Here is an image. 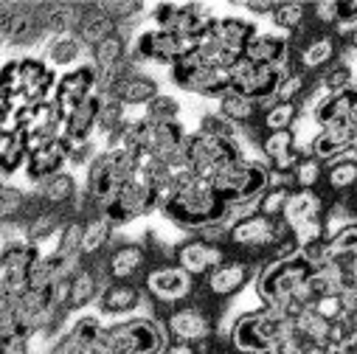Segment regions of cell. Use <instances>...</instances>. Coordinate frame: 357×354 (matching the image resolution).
Instances as JSON below:
<instances>
[{"label":"cell","instance_id":"6da1fadb","mask_svg":"<svg viewBox=\"0 0 357 354\" xmlns=\"http://www.w3.org/2000/svg\"><path fill=\"white\" fill-rule=\"evenodd\" d=\"M163 217L174 225H181L186 231H206L211 225L220 222H234V208L217 194L211 180H203V177L192 174V169L186 163L177 166L174 180L169 194L163 197L160 206Z\"/></svg>","mask_w":357,"mask_h":354},{"label":"cell","instance_id":"7a4b0ae2","mask_svg":"<svg viewBox=\"0 0 357 354\" xmlns=\"http://www.w3.org/2000/svg\"><path fill=\"white\" fill-rule=\"evenodd\" d=\"M315 264L304 250L273 259L256 273V293L264 307L279 309L290 318L307 312L310 307V279L318 273Z\"/></svg>","mask_w":357,"mask_h":354},{"label":"cell","instance_id":"3957f363","mask_svg":"<svg viewBox=\"0 0 357 354\" xmlns=\"http://www.w3.org/2000/svg\"><path fill=\"white\" fill-rule=\"evenodd\" d=\"M293 337V318L279 309L245 312L231 326V343L239 354H282Z\"/></svg>","mask_w":357,"mask_h":354},{"label":"cell","instance_id":"277c9868","mask_svg":"<svg viewBox=\"0 0 357 354\" xmlns=\"http://www.w3.org/2000/svg\"><path fill=\"white\" fill-rule=\"evenodd\" d=\"M56 82L59 76L45 59H9L3 65V99H12L17 105H40L54 99Z\"/></svg>","mask_w":357,"mask_h":354},{"label":"cell","instance_id":"5b68a950","mask_svg":"<svg viewBox=\"0 0 357 354\" xmlns=\"http://www.w3.org/2000/svg\"><path fill=\"white\" fill-rule=\"evenodd\" d=\"M271 180H273V171L264 160H256V157H245L234 166H228L225 171H220L214 177V189L217 194L236 211V208H256L259 197L271 189Z\"/></svg>","mask_w":357,"mask_h":354},{"label":"cell","instance_id":"8992f818","mask_svg":"<svg viewBox=\"0 0 357 354\" xmlns=\"http://www.w3.org/2000/svg\"><path fill=\"white\" fill-rule=\"evenodd\" d=\"M160 206H163L160 183L155 180V174L141 163L138 171L119 189V194L110 203L102 206V214L119 228V225H130L138 217L160 211Z\"/></svg>","mask_w":357,"mask_h":354},{"label":"cell","instance_id":"52a82bcc","mask_svg":"<svg viewBox=\"0 0 357 354\" xmlns=\"http://www.w3.org/2000/svg\"><path fill=\"white\" fill-rule=\"evenodd\" d=\"M245 146L239 138H220V135H206V132H195L186 141L183 149V160L192 169V174L203 177V180H214L220 171H225L228 166L245 160Z\"/></svg>","mask_w":357,"mask_h":354},{"label":"cell","instance_id":"ba28073f","mask_svg":"<svg viewBox=\"0 0 357 354\" xmlns=\"http://www.w3.org/2000/svg\"><path fill=\"white\" fill-rule=\"evenodd\" d=\"M166 348V334L152 318H130L105 329L99 343L102 354H160Z\"/></svg>","mask_w":357,"mask_h":354},{"label":"cell","instance_id":"9c48e42d","mask_svg":"<svg viewBox=\"0 0 357 354\" xmlns=\"http://www.w3.org/2000/svg\"><path fill=\"white\" fill-rule=\"evenodd\" d=\"M169 79L174 87H181L186 93H197V96H214L217 102L231 91V73L220 70L208 62H203L197 54L181 59L177 65L169 68Z\"/></svg>","mask_w":357,"mask_h":354},{"label":"cell","instance_id":"30bf717a","mask_svg":"<svg viewBox=\"0 0 357 354\" xmlns=\"http://www.w3.org/2000/svg\"><path fill=\"white\" fill-rule=\"evenodd\" d=\"M287 68H271V65H253L250 59H239L231 68V93H239L256 105H271L279 99V87Z\"/></svg>","mask_w":357,"mask_h":354},{"label":"cell","instance_id":"8fae6325","mask_svg":"<svg viewBox=\"0 0 357 354\" xmlns=\"http://www.w3.org/2000/svg\"><path fill=\"white\" fill-rule=\"evenodd\" d=\"M200 45V37H189L181 31H160L146 29L135 37V59L158 62V65H177L181 59L192 56Z\"/></svg>","mask_w":357,"mask_h":354},{"label":"cell","instance_id":"7c38bea8","mask_svg":"<svg viewBox=\"0 0 357 354\" xmlns=\"http://www.w3.org/2000/svg\"><path fill=\"white\" fill-rule=\"evenodd\" d=\"M293 231L287 228L284 220H271L259 211H250L245 217H236L231 225V245L245 247V250H264V247H279Z\"/></svg>","mask_w":357,"mask_h":354},{"label":"cell","instance_id":"4fadbf2b","mask_svg":"<svg viewBox=\"0 0 357 354\" xmlns=\"http://www.w3.org/2000/svg\"><path fill=\"white\" fill-rule=\"evenodd\" d=\"M40 259H43V253H40V245H34V242L3 247V273H0L3 301H17L31 287V273Z\"/></svg>","mask_w":357,"mask_h":354},{"label":"cell","instance_id":"5bb4252c","mask_svg":"<svg viewBox=\"0 0 357 354\" xmlns=\"http://www.w3.org/2000/svg\"><path fill=\"white\" fill-rule=\"evenodd\" d=\"M99 82H102V73L93 62H84L68 73H59V82H56V91H54V102L59 105V110L65 113V118L79 107L84 105L91 96L99 93Z\"/></svg>","mask_w":357,"mask_h":354},{"label":"cell","instance_id":"9a60e30c","mask_svg":"<svg viewBox=\"0 0 357 354\" xmlns=\"http://www.w3.org/2000/svg\"><path fill=\"white\" fill-rule=\"evenodd\" d=\"M192 287H195V276L186 273L181 264H160V268L149 270L144 279V290L160 304H177L189 298Z\"/></svg>","mask_w":357,"mask_h":354},{"label":"cell","instance_id":"2e32d148","mask_svg":"<svg viewBox=\"0 0 357 354\" xmlns=\"http://www.w3.org/2000/svg\"><path fill=\"white\" fill-rule=\"evenodd\" d=\"M70 146L73 144L68 138H56L51 144H43V146L31 149L29 163H26V177L34 186H40V183L48 180V177L65 171V163H70Z\"/></svg>","mask_w":357,"mask_h":354},{"label":"cell","instance_id":"e0dca14e","mask_svg":"<svg viewBox=\"0 0 357 354\" xmlns=\"http://www.w3.org/2000/svg\"><path fill=\"white\" fill-rule=\"evenodd\" d=\"M357 144V124L351 118L346 121H335L324 130H318V135L310 144V155L318 160H337L349 152H354Z\"/></svg>","mask_w":357,"mask_h":354},{"label":"cell","instance_id":"ac0fdd59","mask_svg":"<svg viewBox=\"0 0 357 354\" xmlns=\"http://www.w3.org/2000/svg\"><path fill=\"white\" fill-rule=\"evenodd\" d=\"M166 332L174 340H181V343L203 346L211 337L214 323H211V318H208V312L203 307H181V309H174L166 318Z\"/></svg>","mask_w":357,"mask_h":354},{"label":"cell","instance_id":"d6986e66","mask_svg":"<svg viewBox=\"0 0 357 354\" xmlns=\"http://www.w3.org/2000/svg\"><path fill=\"white\" fill-rule=\"evenodd\" d=\"M174 259H177V264H181L186 273L208 276L211 270H217L220 264L225 261V253H222V247L217 242H208V239L197 236V239H189V242H183L181 247H177Z\"/></svg>","mask_w":357,"mask_h":354},{"label":"cell","instance_id":"ffe728a7","mask_svg":"<svg viewBox=\"0 0 357 354\" xmlns=\"http://www.w3.org/2000/svg\"><path fill=\"white\" fill-rule=\"evenodd\" d=\"M110 99L121 102L124 107H132V105H149L152 99L160 96V84L152 79V76H144V73H135L130 65L121 70V76L116 79V84L110 87Z\"/></svg>","mask_w":357,"mask_h":354},{"label":"cell","instance_id":"44dd1931","mask_svg":"<svg viewBox=\"0 0 357 354\" xmlns=\"http://www.w3.org/2000/svg\"><path fill=\"white\" fill-rule=\"evenodd\" d=\"M253 276V268L248 261H239V259H225L217 270L208 273L206 284H208V293L217 295V298H231L236 295Z\"/></svg>","mask_w":357,"mask_h":354},{"label":"cell","instance_id":"7402d4cb","mask_svg":"<svg viewBox=\"0 0 357 354\" xmlns=\"http://www.w3.org/2000/svg\"><path fill=\"white\" fill-rule=\"evenodd\" d=\"M208 34L220 43V45H225L228 51H234V54H245V48L250 45V40L259 34V29H256V23L253 20H248V17H236V15H228V17H217L214 20V26L208 29Z\"/></svg>","mask_w":357,"mask_h":354},{"label":"cell","instance_id":"603a6c76","mask_svg":"<svg viewBox=\"0 0 357 354\" xmlns=\"http://www.w3.org/2000/svg\"><path fill=\"white\" fill-rule=\"evenodd\" d=\"M105 107V96L96 93L91 96L84 105H79L68 118H65V138L70 144H87L93 138V132L99 130V116Z\"/></svg>","mask_w":357,"mask_h":354},{"label":"cell","instance_id":"cb8c5ba5","mask_svg":"<svg viewBox=\"0 0 357 354\" xmlns=\"http://www.w3.org/2000/svg\"><path fill=\"white\" fill-rule=\"evenodd\" d=\"M284 222L290 231L324 222V200L315 189H296L284 208Z\"/></svg>","mask_w":357,"mask_h":354},{"label":"cell","instance_id":"d4e9b609","mask_svg":"<svg viewBox=\"0 0 357 354\" xmlns=\"http://www.w3.org/2000/svg\"><path fill=\"white\" fill-rule=\"evenodd\" d=\"M146 264V250L138 242H124L119 245L107 261H105V276H110V282H132Z\"/></svg>","mask_w":357,"mask_h":354},{"label":"cell","instance_id":"484cf974","mask_svg":"<svg viewBox=\"0 0 357 354\" xmlns=\"http://www.w3.org/2000/svg\"><path fill=\"white\" fill-rule=\"evenodd\" d=\"M253 65H271V68H287L290 62V43L282 34H256L250 45L242 54Z\"/></svg>","mask_w":357,"mask_h":354},{"label":"cell","instance_id":"4316f807","mask_svg":"<svg viewBox=\"0 0 357 354\" xmlns=\"http://www.w3.org/2000/svg\"><path fill=\"white\" fill-rule=\"evenodd\" d=\"M84 43L76 37V34H51L48 45H45V62L54 68V70H73L84 62H91V59H84Z\"/></svg>","mask_w":357,"mask_h":354},{"label":"cell","instance_id":"83f0119b","mask_svg":"<svg viewBox=\"0 0 357 354\" xmlns=\"http://www.w3.org/2000/svg\"><path fill=\"white\" fill-rule=\"evenodd\" d=\"M144 301V293L132 282H110L105 284L99 295V312L102 315H132Z\"/></svg>","mask_w":357,"mask_h":354},{"label":"cell","instance_id":"f1b7e54d","mask_svg":"<svg viewBox=\"0 0 357 354\" xmlns=\"http://www.w3.org/2000/svg\"><path fill=\"white\" fill-rule=\"evenodd\" d=\"M357 110V91L354 87H349V91H340V93H326L310 113V118L324 130L335 121H346L351 118Z\"/></svg>","mask_w":357,"mask_h":354},{"label":"cell","instance_id":"f546056e","mask_svg":"<svg viewBox=\"0 0 357 354\" xmlns=\"http://www.w3.org/2000/svg\"><path fill=\"white\" fill-rule=\"evenodd\" d=\"M29 138L23 130H3L0 132V171L3 177H12L17 174L20 169L26 171V163H29Z\"/></svg>","mask_w":357,"mask_h":354},{"label":"cell","instance_id":"4dcf8cb0","mask_svg":"<svg viewBox=\"0 0 357 354\" xmlns=\"http://www.w3.org/2000/svg\"><path fill=\"white\" fill-rule=\"evenodd\" d=\"M119 34V20L110 17L102 6H84V15H82V23L76 29V37L84 43V45H99L102 40Z\"/></svg>","mask_w":357,"mask_h":354},{"label":"cell","instance_id":"1f68e13d","mask_svg":"<svg viewBox=\"0 0 357 354\" xmlns=\"http://www.w3.org/2000/svg\"><path fill=\"white\" fill-rule=\"evenodd\" d=\"M91 62L99 68L102 76L119 73V70L127 65V40L121 37V31L113 34V37H107V40H102L99 45H93Z\"/></svg>","mask_w":357,"mask_h":354},{"label":"cell","instance_id":"d6a6232c","mask_svg":"<svg viewBox=\"0 0 357 354\" xmlns=\"http://www.w3.org/2000/svg\"><path fill=\"white\" fill-rule=\"evenodd\" d=\"M102 290H105V284H102V279H99L93 270H84V268H79V270L70 276L68 312H76V309H82V307H87V304L99 301Z\"/></svg>","mask_w":357,"mask_h":354},{"label":"cell","instance_id":"836d02e7","mask_svg":"<svg viewBox=\"0 0 357 354\" xmlns=\"http://www.w3.org/2000/svg\"><path fill=\"white\" fill-rule=\"evenodd\" d=\"M37 197L43 203H48L51 208H59V206H68L79 197V183L70 171H59L54 177H48L45 183L37 186Z\"/></svg>","mask_w":357,"mask_h":354},{"label":"cell","instance_id":"e575fe53","mask_svg":"<svg viewBox=\"0 0 357 354\" xmlns=\"http://www.w3.org/2000/svg\"><path fill=\"white\" fill-rule=\"evenodd\" d=\"M307 309L315 312L318 318H324L326 323L335 326V323L346 321V315H349V293H343V290H332V293L315 295V298L310 301Z\"/></svg>","mask_w":357,"mask_h":354},{"label":"cell","instance_id":"d590c367","mask_svg":"<svg viewBox=\"0 0 357 354\" xmlns=\"http://www.w3.org/2000/svg\"><path fill=\"white\" fill-rule=\"evenodd\" d=\"M82 242H84V222L82 220H68L62 233L56 236L54 253H59L70 264V268H79V259L84 256L82 253Z\"/></svg>","mask_w":357,"mask_h":354},{"label":"cell","instance_id":"8d00e7d4","mask_svg":"<svg viewBox=\"0 0 357 354\" xmlns=\"http://www.w3.org/2000/svg\"><path fill=\"white\" fill-rule=\"evenodd\" d=\"M113 228H116V225H113L102 211H96L93 217H87V220H84L82 253H84V256H96L99 250H105L107 242H110V236H113Z\"/></svg>","mask_w":357,"mask_h":354},{"label":"cell","instance_id":"74e56055","mask_svg":"<svg viewBox=\"0 0 357 354\" xmlns=\"http://www.w3.org/2000/svg\"><path fill=\"white\" fill-rule=\"evenodd\" d=\"M318 23L326 26H357V0H329V3L312 6Z\"/></svg>","mask_w":357,"mask_h":354},{"label":"cell","instance_id":"f35d334b","mask_svg":"<svg viewBox=\"0 0 357 354\" xmlns=\"http://www.w3.org/2000/svg\"><path fill=\"white\" fill-rule=\"evenodd\" d=\"M335 51H337V45H335L332 37H315V40H310V43L301 48V56H298L301 70L310 73V70H318V68L329 65V62L335 59Z\"/></svg>","mask_w":357,"mask_h":354},{"label":"cell","instance_id":"ab89813d","mask_svg":"<svg viewBox=\"0 0 357 354\" xmlns=\"http://www.w3.org/2000/svg\"><path fill=\"white\" fill-rule=\"evenodd\" d=\"M298 105L293 102H271L261 113V124L267 127V132H282V130H293V124L298 121Z\"/></svg>","mask_w":357,"mask_h":354},{"label":"cell","instance_id":"60d3db41","mask_svg":"<svg viewBox=\"0 0 357 354\" xmlns=\"http://www.w3.org/2000/svg\"><path fill=\"white\" fill-rule=\"evenodd\" d=\"M217 113H220L222 118H228L234 127H242V124H248V121L253 118L256 102H250V99H245V96L228 91V93L217 102Z\"/></svg>","mask_w":357,"mask_h":354},{"label":"cell","instance_id":"b9f144b4","mask_svg":"<svg viewBox=\"0 0 357 354\" xmlns=\"http://www.w3.org/2000/svg\"><path fill=\"white\" fill-rule=\"evenodd\" d=\"M62 228H65V225H62V217H59L56 208H51V211H37V214L29 220V242L43 245V242H48L51 236H59Z\"/></svg>","mask_w":357,"mask_h":354},{"label":"cell","instance_id":"7bdbcfd3","mask_svg":"<svg viewBox=\"0 0 357 354\" xmlns=\"http://www.w3.org/2000/svg\"><path fill=\"white\" fill-rule=\"evenodd\" d=\"M326 183L335 192H346V189L357 186V157L343 155V157L332 160V166L326 169Z\"/></svg>","mask_w":357,"mask_h":354},{"label":"cell","instance_id":"ee69618b","mask_svg":"<svg viewBox=\"0 0 357 354\" xmlns=\"http://www.w3.org/2000/svg\"><path fill=\"white\" fill-rule=\"evenodd\" d=\"M124 105L121 102H116V99H110V96H105V107H102V116H99V130L96 132H102L107 141H113L116 144V138L121 135V130L127 127V116H124Z\"/></svg>","mask_w":357,"mask_h":354},{"label":"cell","instance_id":"f6af8a7d","mask_svg":"<svg viewBox=\"0 0 357 354\" xmlns=\"http://www.w3.org/2000/svg\"><path fill=\"white\" fill-rule=\"evenodd\" d=\"M293 192H296V189H290V186H276V183H271V189H267V192L259 197V203H256L253 211L271 217V220H284V208H287V200H290Z\"/></svg>","mask_w":357,"mask_h":354},{"label":"cell","instance_id":"bcb514c9","mask_svg":"<svg viewBox=\"0 0 357 354\" xmlns=\"http://www.w3.org/2000/svg\"><path fill=\"white\" fill-rule=\"evenodd\" d=\"M324 177V160L312 157V155H304L298 160V166L293 169V183L296 189H315Z\"/></svg>","mask_w":357,"mask_h":354},{"label":"cell","instance_id":"7dc6e473","mask_svg":"<svg viewBox=\"0 0 357 354\" xmlns=\"http://www.w3.org/2000/svg\"><path fill=\"white\" fill-rule=\"evenodd\" d=\"M177 116H181V102H177L174 96H166L160 93L158 99H152L144 110V118H149L152 124H163V121H177Z\"/></svg>","mask_w":357,"mask_h":354},{"label":"cell","instance_id":"c3c4849f","mask_svg":"<svg viewBox=\"0 0 357 354\" xmlns=\"http://www.w3.org/2000/svg\"><path fill=\"white\" fill-rule=\"evenodd\" d=\"M354 70L346 65V62H337V65H332L326 73H324V79H321V87L326 93H340V91H349V87L354 84Z\"/></svg>","mask_w":357,"mask_h":354},{"label":"cell","instance_id":"681fc988","mask_svg":"<svg viewBox=\"0 0 357 354\" xmlns=\"http://www.w3.org/2000/svg\"><path fill=\"white\" fill-rule=\"evenodd\" d=\"M304 15H307V6L304 3H276L273 23L279 29H284V31H296V29H301Z\"/></svg>","mask_w":357,"mask_h":354},{"label":"cell","instance_id":"f907efd6","mask_svg":"<svg viewBox=\"0 0 357 354\" xmlns=\"http://www.w3.org/2000/svg\"><path fill=\"white\" fill-rule=\"evenodd\" d=\"M307 91V70H290L287 68V73H284V79H282V87H279V102H293V105H298V96Z\"/></svg>","mask_w":357,"mask_h":354},{"label":"cell","instance_id":"816d5d0a","mask_svg":"<svg viewBox=\"0 0 357 354\" xmlns=\"http://www.w3.org/2000/svg\"><path fill=\"white\" fill-rule=\"evenodd\" d=\"M177 17H181V6H177V3H155L149 9L152 29H160V31H174Z\"/></svg>","mask_w":357,"mask_h":354},{"label":"cell","instance_id":"f5cc1de1","mask_svg":"<svg viewBox=\"0 0 357 354\" xmlns=\"http://www.w3.org/2000/svg\"><path fill=\"white\" fill-rule=\"evenodd\" d=\"M200 132H206V135H220V138H239V127H234V124H231L228 118H222L220 113L203 116Z\"/></svg>","mask_w":357,"mask_h":354},{"label":"cell","instance_id":"db71d44e","mask_svg":"<svg viewBox=\"0 0 357 354\" xmlns=\"http://www.w3.org/2000/svg\"><path fill=\"white\" fill-rule=\"evenodd\" d=\"M23 206H26V194H23L20 189H12V186L6 183V186H3V206H0V214H3V220L20 217Z\"/></svg>","mask_w":357,"mask_h":354},{"label":"cell","instance_id":"11a10c76","mask_svg":"<svg viewBox=\"0 0 357 354\" xmlns=\"http://www.w3.org/2000/svg\"><path fill=\"white\" fill-rule=\"evenodd\" d=\"M99 157V152H96V144L93 141H87V144H73L70 146V163L73 166H91L93 160Z\"/></svg>","mask_w":357,"mask_h":354},{"label":"cell","instance_id":"9f6ffc18","mask_svg":"<svg viewBox=\"0 0 357 354\" xmlns=\"http://www.w3.org/2000/svg\"><path fill=\"white\" fill-rule=\"evenodd\" d=\"M282 354H340V348L332 343H296L287 346Z\"/></svg>","mask_w":357,"mask_h":354},{"label":"cell","instance_id":"6f0895ef","mask_svg":"<svg viewBox=\"0 0 357 354\" xmlns=\"http://www.w3.org/2000/svg\"><path fill=\"white\" fill-rule=\"evenodd\" d=\"M110 17H116L119 23L124 20V17H132V15H138L144 6L141 3H99Z\"/></svg>","mask_w":357,"mask_h":354},{"label":"cell","instance_id":"680465c9","mask_svg":"<svg viewBox=\"0 0 357 354\" xmlns=\"http://www.w3.org/2000/svg\"><path fill=\"white\" fill-rule=\"evenodd\" d=\"M29 340L31 337H23V334L6 337L3 340V354H29Z\"/></svg>","mask_w":357,"mask_h":354},{"label":"cell","instance_id":"91938a15","mask_svg":"<svg viewBox=\"0 0 357 354\" xmlns=\"http://www.w3.org/2000/svg\"><path fill=\"white\" fill-rule=\"evenodd\" d=\"M160 354H203L200 346L195 343H181V340H174V343H166V348Z\"/></svg>","mask_w":357,"mask_h":354},{"label":"cell","instance_id":"94428289","mask_svg":"<svg viewBox=\"0 0 357 354\" xmlns=\"http://www.w3.org/2000/svg\"><path fill=\"white\" fill-rule=\"evenodd\" d=\"M245 12H253V15H271L276 12V3H271V0H264V3H253V0H248V3H242Z\"/></svg>","mask_w":357,"mask_h":354},{"label":"cell","instance_id":"6125c7cd","mask_svg":"<svg viewBox=\"0 0 357 354\" xmlns=\"http://www.w3.org/2000/svg\"><path fill=\"white\" fill-rule=\"evenodd\" d=\"M343 40H346V45H349L351 51H357V26H351V29H346V34H343Z\"/></svg>","mask_w":357,"mask_h":354},{"label":"cell","instance_id":"be15d7a7","mask_svg":"<svg viewBox=\"0 0 357 354\" xmlns=\"http://www.w3.org/2000/svg\"><path fill=\"white\" fill-rule=\"evenodd\" d=\"M351 87H354V91H357V79H354V84H351Z\"/></svg>","mask_w":357,"mask_h":354},{"label":"cell","instance_id":"e7e4bbea","mask_svg":"<svg viewBox=\"0 0 357 354\" xmlns=\"http://www.w3.org/2000/svg\"><path fill=\"white\" fill-rule=\"evenodd\" d=\"M354 157H357V144H354Z\"/></svg>","mask_w":357,"mask_h":354},{"label":"cell","instance_id":"03108f58","mask_svg":"<svg viewBox=\"0 0 357 354\" xmlns=\"http://www.w3.org/2000/svg\"><path fill=\"white\" fill-rule=\"evenodd\" d=\"M217 354H222V351H217Z\"/></svg>","mask_w":357,"mask_h":354}]
</instances>
